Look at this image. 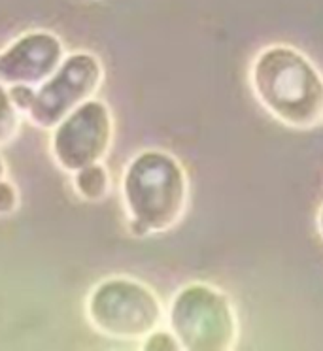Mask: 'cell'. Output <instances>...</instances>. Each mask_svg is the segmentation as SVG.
I'll return each instance as SVG.
<instances>
[{
  "mask_svg": "<svg viewBox=\"0 0 323 351\" xmlns=\"http://www.w3.org/2000/svg\"><path fill=\"white\" fill-rule=\"evenodd\" d=\"M250 84L259 104L287 127L304 130L323 123V74L299 49L284 44L261 49Z\"/></svg>",
  "mask_w": 323,
  "mask_h": 351,
  "instance_id": "6da1fadb",
  "label": "cell"
},
{
  "mask_svg": "<svg viewBox=\"0 0 323 351\" xmlns=\"http://www.w3.org/2000/svg\"><path fill=\"white\" fill-rule=\"evenodd\" d=\"M123 199L131 219L149 232L172 229L184 215L189 182L180 160L161 149H146L123 174Z\"/></svg>",
  "mask_w": 323,
  "mask_h": 351,
  "instance_id": "7a4b0ae2",
  "label": "cell"
},
{
  "mask_svg": "<svg viewBox=\"0 0 323 351\" xmlns=\"http://www.w3.org/2000/svg\"><path fill=\"white\" fill-rule=\"evenodd\" d=\"M169 328L185 351H229L239 325L229 297L208 283H189L169 308Z\"/></svg>",
  "mask_w": 323,
  "mask_h": 351,
  "instance_id": "3957f363",
  "label": "cell"
},
{
  "mask_svg": "<svg viewBox=\"0 0 323 351\" xmlns=\"http://www.w3.org/2000/svg\"><path fill=\"white\" fill-rule=\"evenodd\" d=\"M93 327L119 340H144L161 325L163 306L144 283L112 278L93 289L87 302Z\"/></svg>",
  "mask_w": 323,
  "mask_h": 351,
  "instance_id": "277c9868",
  "label": "cell"
},
{
  "mask_svg": "<svg viewBox=\"0 0 323 351\" xmlns=\"http://www.w3.org/2000/svg\"><path fill=\"white\" fill-rule=\"evenodd\" d=\"M102 82V66L91 53H74L64 57L61 66L36 89V99L29 117L40 129H55L89 100Z\"/></svg>",
  "mask_w": 323,
  "mask_h": 351,
  "instance_id": "5b68a950",
  "label": "cell"
},
{
  "mask_svg": "<svg viewBox=\"0 0 323 351\" xmlns=\"http://www.w3.org/2000/svg\"><path fill=\"white\" fill-rule=\"evenodd\" d=\"M114 136L112 114L104 102L85 100L55 127L53 155L69 172L100 162L106 157Z\"/></svg>",
  "mask_w": 323,
  "mask_h": 351,
  "instance_id": "8992f818",
  "label": "cell"
},
{
  "mask_svg": "<svg viewBox=\"0 0 323 351\" xmlns=\"http://www.w3.org/2000/svg\"><path fill=\"white\" fill-rule=\"evenodd\" d=\"M64 61L61 40L51 32H29L0 53V82L4 85H40Z\"/></svg>",
  "mask_w": 323,
  "mask_h": 351,
  "instance_id": "52a82bcc",
  "label": "cell"
},
{
  "mask_svg": "<svg viewBox=\"0 0 323 351\" xmlns=\"http://www.w3.org/2000/svg\"><path fill=\"white\" fill-rule=\"evenodd\" d=\"M74 185L85 200H100L106 197L110 189V176L100 162H93L76 170Z\"/></svg>",
  "mask_w": 323,
  "mask_h": 351,
  "instance_id": "ba28073f",
  "label": "cell"
},
{
  "mask_svg": "<svg viewBox=\"0 0 323 351\" xmlns=\"http://www.w3.org/2000/svg\"><path fill=\"white\" fill-rule=\"evenodd\" d=\"M19 125V112L10 99L6 85L0 82V145L8 144L16 136Z\"/></svg>",
  "mask_w": 323,
  "mask_h": 351,
  "instance_id": "9c48e42d",
  "label": "cell"
},
{
  "mask_svg": "<svg viewBox=\"0 0 323 351\" xmlns=\"http://www.w3.org/2000/svg\"><path fill=\"white\" fill-rule=\"evenodd\" d=\"M142 350L146 351H178L182 350V343L170 328H155L149 335L144 336Z\"/></svg>",
  "mask_w": 323,
  "mask_h": 351,
  "instance_id": "30bf717a",
  "label": "cell"
},
{
  "mask_svg": "<svg viewBox=\"0 0 323 351\" xmlns=\"http://www.w3.org/2000/svg\"><path fill=\"white\" fill-rule=\"evenodd\" d=\"M10 99L14 102V106L19 114H29L31 112L32 104H34V99H36V89L34 85H10L8 87Z\"/></svg>",
  "mask_w": 323,
  "mask_h": 351,
  "instance_id": "8fae6325",
  "label": "cell"
},
{
  "mask_svg": "<svg viewBox=\"0 0 323 351\" xmlns=\"http://www.w3.org/2000/svg\"><path fill=\"white\" fill-rule=\"evenodd\" d=\"M17 208V189L6 182L4 178L0 180V215L12 214Z\"/></svg>",
  "mask_w": 323,
  "mask_h": 351,
  "instance_id": "7c38bea8",
  "label": "cell"
},
{
  "mask_svg": "<svg viewBox=\"0 0 323 351\" xmlns=\"http://www.w3.org/2000/svg\"><path fill=\"white\" fill-rule=\"evenodd\" d=\"M318 229H320V234L323 237V206L320 210V214H318Z\"/></svg>",
  "mask_w": 323,
  "mask_h": 351,
  "instance_id": "4fadbf2b",
  "label": "cell"
},
{
  "mask_svg": "<svg viewBox=\"0 0 323 351\" xmlns=\"http://www.w3.org/2000/svg\"><path fill=\"white\" fill-rule=\"evenodd\" d=\"M4 172H6V168H4V160L0 159V180L4 178Z\"/></svg>",
  "mask_w": 323,
  "mask_h": 351,
  "instance_id": "5bb4252c",
  "label": "cell"
}]
</instances>
